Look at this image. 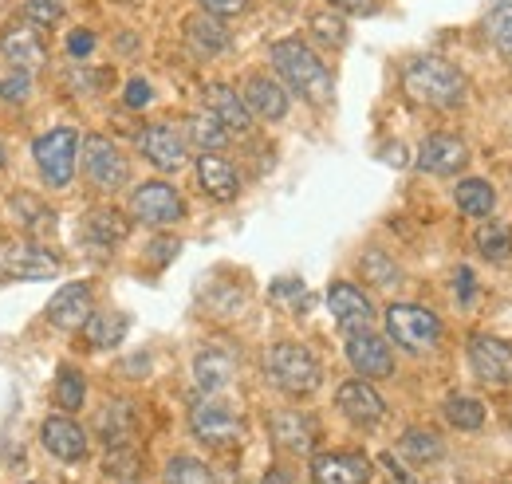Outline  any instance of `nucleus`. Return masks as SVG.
I'll use <instances>...</instances> for the list:
<instances>
[{"label": "nucleus", "mask_w": 512, "mask_h": 484, "mask_svg": "<svg viewBox=\"0 0 512 484\" xmlns=\"http://www.w3.org/2000/svg\"><path fill=\"white\" fill-rule=\"evenodd\" d=\"M347 359L363 378H390L394 374V355L386 347L383 335L367 331H347Z\"/></svg>", "instance_id": "9"}, {"label": "nucleus", "mask_w": 512, "mask_h": 484, "mask_svg": "<svg viewBox=\"0 0 512 484\" xmlns=\"http://www.w3.org/2000/svg\"><path fill=\"white\" fill-rule=\"evenodd\" d=\"M402 87H406V95L414 103L438 107V111H453V107H461L469 99V79L453 63L438 60V56H422V60L406 63Z\"/></svg>", "instance_id": "1"}, {"label": "nucleus", "mask_w": 512, "mask_h": 484, "mask_svg": "<svg viewBox=\"0 0 512 484\" xmlns=\"http://www.w3.org/2000/svg\"><path fill=\"white\" fill-rule=\"evenodd\" d=\"M363 272L375 276L379 288H394V284H398V268L386 260L383 252H367V256H363Z\"/></svg>", "instance_id": "39"}, {"label": "nucleus", "mask_w": 512, "mask_h": 484, "mask_svg": "<svg viewBox=\"0 0 512 484\" xmlns=\"http://www.w3.org/2000/svg\"><path fill=\"white\" fill-rule=\"evenodd\" d=\"M146 103H150V83H146V79H130L127 83V107L138 111V107H146Z\"/></svg>", "instance_id": "44"}, {"label": "nucleus", "mask_w": 512, "mask_h": 484, "mask_svg": "<svg viewBox=\"0 0 512 484\" xmlns=\"http://www.w3.org/2000/svg\"><path fill=\"white\" fill-rule=\"evenodd\" d=\"M469 366L485 386H509L512 382V347L493 335L469 339Z\"/></svg>", "instance_id": "8"}, {"label": "nucleus", "mask_w": 512, "mask_h": 484, "mask_svg": "<svg viewBox=\"0 0 512 484\" xmlns=\"http://www.w3.org/2000/svg\"><path fill=\"white\" fill-rule=\"evenodd\" d=\"M166 484H213V473L193 457H174L166 465Z\"/></svg>", "instance_id": "36"}, {"label": "nucleus", "mask_w": 512, "mask_h": 484, "mask_svg": "<svg viewBox=\"0 0 512 484\" xmlns=\"http://www.w3.org/2000/svg\"><path fill=\"white\" fill-rule=\"evenodd\" d=\"M469 162V146L457 138V134H430L422 146H418V170L434 174V178H449V174H461Z\"/></svg>", "instance_id": "10"}, {"label": "nucleus", "mask_w": 512, "mask_h": 484, "mask_svg": "<svg viewBox=\"0 0 512 484\" xmlns=\"http://www.w3.org/2000/svg\"><path fill=\"white\" fill-rule=\"evenodd\" d=\"M79 331H83V339H87L95 351H107V347H119V343L127 339L130 319L119 315V311H91Z\"/></svg>", "instance_id": "24"}, {"label": "nucleus", "mask_w": 512, "mask_h": 484, "mask_svg": "<svg viewBox=\"0 0 512 484\" xmlns=\"http://www.w3.org/2000/svg\"><path fill=\"white\" fill-rule=\"evenodd\" d=\"M40 437H44V449L60 461H83L87 457V433L71 418H48Z\"/></svg>", "instance_id": "21"}, {"label": "nucleus", "mask_w": 512, "mask_h": 484, "mask_svg": "<svg viewBox=\"0 0 512 484\" xmlns=\"http://www.w3.org/2000/svg\"><path fill=\"white\" fill-rule=\"evenodd\" d=\"M0 95H4L8 103H24V99H28V75L16 71L12 79H4V83H0Z\"/></svg>", "instance_id": "41"}, {"label": "nucleus", "mask_w": 512, "mask_h": 484, "mask_svg": "<svg viewBox=\"0 0 512 484\" xmlns=\"http://www.w3.org/2000/svg\"><path fill=\"white\" fill-rule=\"evenodd\" d=\"M386 335H390L398 347L422 355V351H430V347L442 339V319H438L434 311L418 307V303H394V307L386 311Z\"/></svg>", "instance_id": "4"}, {"label": "nucleus", "mask_w": 512, "mask_h": 484, "mask_svg": "<svg viewBox=\"0 0 512 484\" xmlns=\"http://www.w3.org/2000/svg\"><path fill=\"white\" fill-rule=\"evenodd\" d=\"M237 374V359L229 347H205L197 359H193V378L205 394H217L229 386V378Z\"/></svg>", "instance_id": "22"}, {"label": "nucleus", "mask_w": 512, "mask_h": 484, "mask_svg": "<svg viewBox=\"0 0 512 484\" xmlns=\"http://www.w3.org/2000/svg\"><path fill=\"white\" fill-rule=\"evenodd\" d=\"M186 40H190L201 56H217V52L229 48V32H225V24H221L217 16H209V12H197V16L186 20Z\"/></svg>", "instance_id": "26"}, {"label": "nucleus", "mask_w": 512, "mask_h": 484, "mask_svg": "<svg viewBox=\"0 0 512 484\" xmlns=\"http://www.w3.org/2000/svg\"><path fill=\"white\" fill-rule=\"evenodd\" d=\"M32 154H36V166H40L44 182L56 185V189H64V185L71 182V174H75L79 134H75L71 126H56V130H48V134L36 138Z\"/></svg>", "instance_id": "5"}, {"label": "nucleus", "mask_w": 512, "mask_h": 484, "mask_svg": "<svg viewBox=\"0 0 512 484\" xmlns=\"http://www.w3.org/2000/svg\"><path fill=\"white\" fill-rule=\"evenodd\" d=\"M83 170H87V178L99 185V189H123L130 178L127 158H123L119 146H115L111 138H103V134H91V138L83 142Z\"/></svg>", "instance_id": "7"}, {"label": "nucleus", "mask_w": 512, "mask_h": 484, "mask_svg": "<svg viewBox=\"0 0 512 484\" xmlns=\"http://www.w3.org/2000/svg\"><path fill=\"white\" fill-rule=\"evenodd\" d=\"M20 8H24V16H28L32 24H40V28H52V24L64 20V0H20Z\"/></svg>", "instance_id": "37"}, {"label": "nucleus", "mask_w": 512, "mask_h": 484, "mask_svg": "<svg viewBox=\"0 0 512 484\" xmlns=\"http://www.w3.org/2000/svg\"><path fill=\"white\" fill-rule=\"evenodd\" d=\"M264 484H296V481H292L284 469H268V473H264Z\"/></svg>", "instance_id": "46"}, {"label": "nucleus", "mask_w": 512, "mask_h": 484, "mask_svg": "<svg viewBox=\"0 0 512 484\" xmlns=\"http://www.w3.org/2000/svg\"><path fill=\"white\" fill-rule=\"evenodd\" d=\"M0 52H4V60L12 63V71H24V75H32V71H40L48 63V48H44L36 24H12L0 36Z\"/></svg>", "instance_id": "12"}, {"label": "nucleus", "mask_w": 512, "mask_h": 484, "mask_svg": "<svg viewBox=\"0 0 512 484\" xmlns=\"http://www.w3.org/2000/svg\"><path fill=\"white\" fill-rule=\"evenodd\" d=\"M197 182H201V189L209 197H217V201H233L241 193V178H237L233 162L221 158V154H201L197 158Z\"/></svg>", "instance_id": "20"}, {"label": "nucleus", "mask_w": 512, "mask_h": 484, "mask_svg": "<svg viewBox=\"0 0 512 484\" xmlns=\"http://www.w3.org/2000/svg\"><path fill=\"white\" fill-rule=\"evenodd\" d=\"M446 422L453 429H481L485 425V406L477 398H465V394H453L446 402Z\"/></svg>", "instance_id": "32"}, {"label": "nucleus", "mask_w": 512, "mask_h": 484, "mask_svg": "<svg viewBox=\"0 0 512 484\" xmlns=\"http://www.w3.org/2000/svg\"><path fill=\"white\" fill-rule=\"evenodd\" d=\"M205 107H209V115L221 122L229 134H245V130L253 126V111H249L245 99H241L233 87H225V83H213V87L205 91Z\"/></svg>", "instance_id": "17"}, {"label": "nucleus", "mask_w": 512, "mask_h": 484, "mask_svg": "<svg viewBox=\"0 0 512 484\" xmlns=\"http://www.w3.org/2000/svg\"><path fill=\"white\" fill-rule=\"evenodd\" d=\"M241 99H245V107H249L253 115H260V119H268V122H280L288 115V91H284L276 79H268V75H249Z\"/></svg>", "instance_id": "18"}, {"label": "nucleus", "mask_w": 512, "mask_h": 484, "mask_svg": "<svg viewBox=\"0 0 512 484\" xmlns=\"http://www.w3.org/2000/svg\"><path fill=\"white\" fill-rule=\"evenodd\" d=\"M312 481L316 484H367L371 481V461L363 453H320L312 461Z\"/></svg>", "instance_id": "16"}, {"label": "nucleus", "mask_w": 512, "mask_h": 484, "mask_svg": "<svg viewBox=\"0 0 512 484\" xmlns=\"http://www.w3.org/2000/svg\"><path fill=\"white\" fill-rule=\"evenodd\" d=\"M91 48H95V36H91L87 28H79V32L67 36V52H71V56H91Z\"/></svg>", "instance_id": "43"}, {"label": "nucleus", "mask_w": 512, "mask_h": 484, "mask_svg": "<svg viewBox=\"0 0 512 484\" xmlns=\"http://www.w3.org/2000/svg\"><path fill=\"white\" fill-rule=\"evenodd\" d=\"M83 398H87V382H83V374H79L75 366H64L60 378H56V402H60V410H79Z\"/></svg>", "instance_id": "34"}, {"label": "nucleus", "mask_w": 512, "mask_h": 484, "mask_svg": "<svg viewBox=\"0 0 512 484\" xmlns=\"http://www.w3.org/2000/svg\"><path fill=\"white\" fill-rule=\"evenodd\" d=\"M130 213H134L142 225L162 229V225L182 221V217H186V205H182L178 189L170 182H146L130 193Z\"/></svg>", "instance_id": "6"}, {"label": "nucleus", "mask_w": 512, "mask_h": 484, "mask_svg": "<svg viewBox=\"0 0 512 484\" xmlns=\"http://www.w3.org/2000/svg\"><path fill=\"white\" fill-rule=\"evenodd\" d=\"M327 307L343 331H367L375 323V303L367 300L355 284H331L327 288Z\"/></svg>", "instance_id": "15"}, {"label": "nucleus", "mask_w": 512, "mask_h": 484, "mask_svg": "<svg viewBox=\"0 0 512 484\" xmlns=\"http://www.w3.org/2000/svg\"><path fill=\"white\" fill-rule=\"evenodd\" d=\"M331 8L339 12H355V16H371L375 12V0H327Z\"/></svg>", "instance_id": "45"}, {"label": "nucleus", "mask_w": 512, "mask_h": 484, "mask_svg": "<svg viewBox=\"0 0 512 484\" xmlns=\"http://www.w3.org/2000/svg\"><path fill=\"white\" fill-rule=\"evenodd\" d=\"M190 142L193 146H201L205 154H217V150L229 142V130L205 111V115H193L190 119Z\"/></svg>", "instance_id": "31"}, {"label": "nucleus", "mask_w": 512, "mask_h": 484, "mask_svg": "<svg viewBox=\"0 0 512 484\" xmlns=\"http://www.w3.org/2000/svg\"><path fill=\"white\" fill-rule=\"evenodd\" d=\"M91 315V288L87 284H67L48 300V323L64 327V331H79Z\"/></svg>", "instance_id": "19"}, {"label": "nucleus", "mask_w": 512, "mask_h": 484, "mask_svg": "<svg viewBox=\"0 0 512 484\" xmlns=\"http://www.w3.org/2000/svg\"><path fill=\"white\" fill-rule=\"evenodd\" d=\"M134 453H127L123 445H111V453H107V465H103V473L107 477H134Z\"/></svg>", "instance_id": "40"}, {"label": "nucleus", "mask_w": 512, "mask_h": 484, "mask_svg": "<svg viewBox=\"0 0 512 484\" xmlns=\"http://www.w3.org/2000/svg\"><path fill=\"white\" fill-rule=\"evenodd\" d=\"M312 32L320 36L323 44H331V48H343V44H347V24H343L339 16L316 12V16H312Z\"/></svg>", "instance_id": "38"}, {"label": "nucleus", "mask_w": 512, "mask_h": 484, "mask_svg": "<svg viewBox=\"0 0 512 484\" xmlns=\"http://www.w3.org/2000/svg\"><path fill=\"white\" fill-rule=\"evenodd\" d=\"M197 4H201V12H209V16H237V12L249 8V0H197Z\"/></svg>", "instance_id": "42"}, {"label": "nucleus", "mask_w": 512, "mask_h": 484, "mask_svg": "<svg viewBox=\"0 0 512 484\" xmlns=\"http://www.w3.org/2000/svg\"><path fill=\"white\" fill-rule=\"evenodd\" d=\"M272 67L280 71V79L300 95V99H308V103H331V95H335V79H331V71L320 63V56L308 48V44H300V40H280V44H272Z\"/></svg>", "instance_id": "2"}, {"label": "nucleus", "mask_w": 512, "mask_h": 484, "mask_svg": "<svg viewBox=\"0 0 512 484\" xmlns=\"http://www.w3.org/2000/svg\"><path fill=\"white\" fill-rule=\"evenodd\" d=\"M473 241H477V252H481L489 264H509L512 260V229L505 221H485Z\"/></svg>", "instance_id": "29"}, {"label": "nucleus", "mask_w": 512, "mask_h": 484, "mask_svg": "<svg viewBox=\"0 0 512 484\" xmlns=\"http://www.w3.org/2000/svg\"><path fill=\"white\" fill-rule=\"evenodd\" d=\"M335 406L343 410V418L355 425H379L386 418V402L375 394L371 382L355 378V382H343L335 390Z\"/></svg>", "instance_id": "14"}, {"label": "nucleus", "mask_w": 512, "mask_h": 484, "mask_svg": "<svg viewBox=\"0 0 512 484\" xmlns=\"http://www.w3.org/2000/svg\"><path fill=\"white\" fill-rule=\"evenodd\" d=\"M190 429L205 445H229L241 437V418L225 402H197L190 414Z\"/></svg>", "instance_id": "11"}, {"label": "nucleus", "mask_w": 512, "mask_h": 484, "mask_svg": "<svg viewBox=\"0 0 512 484\" xmlns=\"http://www.w3.org/2000/svg\"><path fill=\"white\" fill-rule=\"evenodd\" d=\"M264 370H268V378H272L284 394H296V398H300V394H312L323 378L316 355H312L308 347H300V343H276V347H268Z\"/></svg>", "instance_id": "3"}, {"label": "nucleus", "mask_w": 512, "mask_h": 484, "mask_svg": "<svg viewBox=\"0 0 512 484\" xmlns=\"http://www.w3.org/2000/svg\"><path fill=\"white\" fill-rule=\"evenodd\" d=\"M56 272H60L56 256H48V252L36 248V244L12 248V252L4 256V276H16V280H48V276H56Z\"/></svg>", "instance_id": "23"}, {"label": "nucleus", "mask_w": 512, "mask_h": 484, "mask_svg": "<svg viewBox=\"0 0 512 484\" xmlns=\"http://www.w3.org/2000/svg\"><path fill=\"white\" fill-rule=\"evenodd\" d=\"M453 201H457V209L465 217H489L497 193H493V185L485 182V178H465V182H457V189H453Z\"/></svg>", "instance_id": "28"}, {"label": "nucleus", "mask_w": 512, "mask_h": 484, "mask_svg": "<svg viewBox=\"0 0 512 484\" xmlns=\"http://www.w3.org/2000/svg\"><path fill=\"white\" fill-rule=\"evenodd\" d=\"M485 36L493 48H501L505 56H512V4H497L485 16Z\"/></svg>", "instance_id": "33"}, {"label": "nucleus", "mask_w": 512, "mask_h": 484, "mask_svg": "<svg viewBox=\"0 0 512 484\" xmlns=\"http://www.w3.org/2000/svg\"><path fill=\"white\" fill-rule=\"evenodd\" d=\"M0 166H4V146H0Z\"/></svg>", "instance_id": "47"}, {"label": "nucleus", "mask_w": 512, "mask_h": 484, "mask_svg": "<svg viewBox=\"0 0 512 484\" xmlns=\"http://www.w3.org/2000/svg\"><path fill=\"white\" fill-rule=\"evenodd\" d=\"M272 437H276V445H284L292 453H312V445H316V422L304 418V414H296V410H284V414L272 418Z\"/></svg>", "instance_id": "25"}, {"label": "nucleus", "mask_w": 512, "mask_h": 484, "mask_svg": "<svg viewBox=\"0 0 512 484\" xmlns=\"http://www.w3.org/2000/svg\"><path fill=\"white\" fill-rule=\"evenodd\" d=\"M398 449H402V457L426 465V461H438L442 457V437L430 433V429H406L402 441H398Z\"/></svg>", "instance_id": "30"}, {"label": "nucleus", "mask_w": 512, "mask_h": 484, "mask_svg": "<svg viewBox=\"0 0 512 484\" xmlns=\"http://www.w3.org/2000/svg\"><path fill=\"white\" fill-rule=\"evenodd\" d=\"M99 433L107 437V445H127V433H130V410L127 406H107L99 414Z\"/></svg>", "instance_id": "35"}, {"label": "nucleus", "mask_w": 512, "mask_h": 484, "mask_svg": "<svg viewBox=\"0 0 512 484\" xmlns=\"http://www.w3.org/2000/svg\"><path fill=\"white\" fill-rule=\"evenodd\" d=\"M138 150H142V158H146L150 166H158V170H178V166L186 162V138H182L174 126H166V122H150V126L138 134Z\"/></svg>", "instance_id": "13"}, {"label": "nucleus", "mask_w": 512, "mask_h": 484, "mask_svg": "<svg viewBox=\"0 0 512 484\" xmlns=\"http://www.w3.org/2000/svg\"><path fill=\"white\" fill-rule=\"evenodd\" d=\"M127 233H130L127 217L115 213V209H95L87 217V241L95 244V248H115V244L127 241Z\"/></svg>", "instance_id": "27"}]
</instances>
